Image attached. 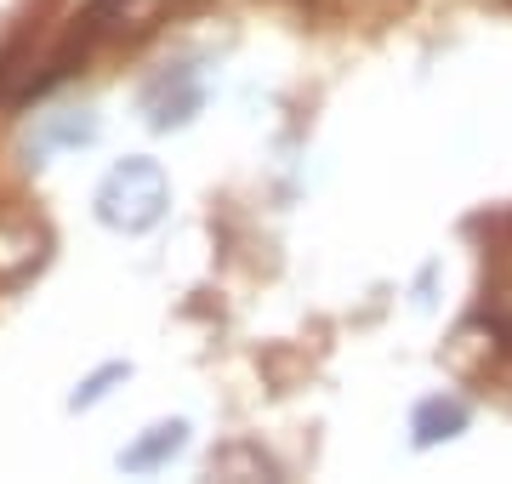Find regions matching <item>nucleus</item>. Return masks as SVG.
Wrapping results in <instances>:
<instances>
[{"mask_svg":"<svg viewBox=\"0 0 512 484\" xmlns=\"http://www.w3.org/2000/svg\"><path fill=\"white\" fill-rule=\"evenodd\" d=\"M97 223L114 228V234H148V228L165 223L171 211V177H165L160 160L148 154H126L114 160L109 177L97 183Z\"/></svg>","mask_w":512,"mask_h":484,"instance_id":"f257e3e1","label":"nucleus"},{"mask_svg":"<svg viewBox=\"0 0 512 484\" xmlns=\"http://www.w3.org/2000/svg\"><path fill=\"white\" fill-rule=\"evenodd\" d=\"M200 103H205V86H200V75H194L188 63H171V69H160V75L143 86V114H148L154 131L188 126V120L200 114Z\"/></svg>","mask_w":512,"mask_h":484,"instance_id":"f03ea898","label":"nucleus"},{"mask_svg":"<svg viewBox=\"0 0 512 484\" xmlns=\"http://www.w3.org/2000/svg\"><path fill=\"white\" fill-rule=\"evenodd\" d=\"M188 450V422L183 416H171V422H154L120 450V473H160L171 456H183Z\"/></svg>","mask_w":512,"mask_h":484,"instance_id":"7ed1b4c3","label":"nucleus"},{"mask_svg":"<svg viewBox=\"0 0 512 484\" xmlns=\"http://www.w3.org/2000/svg\"><path fill=\"white\" fill-rule=\"evenodd\" d=\"M97 131L103 126H97L92 109H57L29 131V154H35V166H40V160L57 154V149H86V143H97Z\"/></svg>","mask_w":512,"mask_h":484,"instance_id":"20e7f679","label":"nucleus"},{"mask_svg":"<svg viewBox=\"0 0 512 484\" xmlns=\"http://www.w3.org/2000/svg\"><path fill=\"white\" fill-rule=\"evenodd\" d=\"M467 422H473V410H467V399H456V393H427V399L416 405V416H410L416 450H433V445H444V439H456V433H467Z\"/></svg>","mask_w":512,"mask_h":484,"instance_id":"39448f33","label":"nucleus"},{"mask_svg":"<svg viewBox=\"0 0 512 484\" xmlns=\"http://www.w3.org/2000/svg\"><path fill=\"white\" fill-rule=\"evenodd\" d=\"M126 376H131L126 359H109L103 371H92L86 382H80V388L69 393V410H92V405H103V399L114 393V382H126Z\"/></svg>","mask_w":512,"mask_h":484,"instance_id":"423d86ee","label":"nucleus"}]
</instances>
